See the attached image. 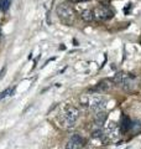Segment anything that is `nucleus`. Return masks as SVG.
<instances>
[{"label": "nucleus", "mask_w": 141, "mask_h": 149, "mask_svg": "<svg viewBox=\"0 0 141 149\" xmlns=\"http://www.w3.org/2000/svg\"><path fill=\"white\" fill-rule=\"evenodd\" d=\"M56 13L59 20L66 25H72L76 20V14H74L73 8L69 6L68 4H59L56 9Z\"/></svg>", "instance_id": "f257e3e1"}, {"label": "nucleus", "mask_w": 141, "mask_h": 149, "mask_svg": "<svg viewBox=\"0 0 141 149\" xmlns=\"http://www.w3.org/2000/svg\"><path fill=\"white\" fill-rule=\"evenodd\" d=\"M62 117H63L64 123L67 124L68 127H72V125L76 123V120L79 118V111L77 107L67 104V106H64L62 109Z\"/></svg>", "instance_id": "f03ea898"}, {"label": "nucleus", "mask_w": 141, "mask_h": 149, "mask_svg": "<svg viewBox=\"0 0 141 149\" xmlns=\"http://www.w3.org/2000/svg\"><path fill=\"white\" fill-rule=\"evenodd\" d=\"M105 106H106V100L104 97H102L99 95L88 96L87 107L89 109H92L94 112H99V111H104Z\"/></svg>", "instance_id": "7ed1b4c3"}, {"label": "nucleus", "mask_w": 141, "mask_h": 149, "mask_svg": "<svg viewBox=\"0 0 141 149\" xmlns=\"http://www.w3.org/2000/svg\"><path fill=\"white\" fill-rule=\"evenodd\" d=\"M104 133H105V136L108 138V141H114L115 142L121 136V129L119 128V125H118L115 122H109L106 124Z\"/></svg>", "instance_id": "20e7f679"}, {"label": "nucleus", "mask_w": 141, "mask_h": 149, "mask_svg": "<svg viewBox=\"0 0 141 149\" xmlns=\"http://www.w3.org/2000/svg\"><path fill=\"white\" fill-rule=\"evenodd\" d=\"M93 16H94V19H97V20L103 21V20H106V19H109V17L111 16V11H110L106 6L99 5V6L94 8V10H93Z\"/></svg>", "instance_id": "39448f33"}, {"label": "nucleus", "mask_w": 141, "mask_h": 149, "mask_svg": "<svg viewBox=\"0 0 141 149\" xmlns=\"http://www.w3.org/2000/svg\"><path fill=\"white\" fill-rule=\"evenodd\" d=\"M106 118H108V114L105 113L104 111H99V112H97V114L94 116V125L97 127V129L104 125Z\"/></svg>", "instance_id": "423d86ee"}, {"label": "nucleus", "mask_w": 141, "mask_h": 149, "mask_svg": "<svg viewBox=\"0 0 141 149\" xmlns=\"http://www.w3.org/2000/svg\"><path fill=\"white\" fill-rule=\"evenodd\" d=\"M129 74L130 73H125V72H118L115 76H114V82L116 83V85H119L121 86L123 83L126 81V78L129 77Z\"/></svg>", "instance_id": "0eeeda50"}, {"label": "nucleus", "mask_w": 141, "mask_h": 149, "mask_svg": "<svg viewBox=\"0 0 141 149\" xmlns=\"http://www.w3.org/2000/svg\"><path fill=\"white\" fill-rule=\"evenodd\" d=\"M133 128V123L131 120L128 118V117H123V123H121V132L123 133H126Z\"/></svg>", "instance_id": "6e6552de"}, {"label": "nucleus", "mask_w": 141, "mask_h": 149, "mask_svg": "<svg viewBox=\"0 0 141 149\" xmlns=\"http://www.w3.org/2000/svg\"><path fill=\"white\" fill-rule=\"evenodd\" d=\"M81 16H82V19H83V20L86 21V22H91V21H93V19H94V16H93V10L86 9V10L82 11Z\"/></svg>", "instance_id": "1a4fd4ad"}, {"label": "nucleus", "mask_w": 141, "mask_h": 149, "mask_svg": "<svg viewBox=\"0 0 141 149\" xmlns=\"http://www.w3.org/2000/svg\"><path fill=\"white\" fill-rule=\"evenodd\" d=\"M81 148H82V144L74 142V141H72V139L66 144V149H81Z\"/></svg>", "instance_id": "9d476101"}, {"label": "nucleus", "mask_w": 141, "mask_h": 149, "mask_svg": "<svg viewBox=\"0 0 141 149\" xmlns=\"http://www.w3.org/2000/svg\"><path fill=\"white\" fill-rule=\"evenodd\" d=\"M11 5V0H0V9L3 11H8Z\"/></svg>", "instance_id": "9b49d317"}, {"label": "nucleus", "mask_w": 141, "mask_h": 149, "mask_svg": "<svg viewBox=\"0 0 141 149\" xmlns=\"http://www.w3.org/2000/svg\"><path fill=\"white\" fill-rule=\"evenodd\" d=\"M12 93H14V88H6L5 91L0 92V101H1L3 98H5V97H8V96H12Z\"/></svg>", "instance_id": "f8f14e48"}, {"label": "nucleus", "mask_w": 141, "mask_h": 149, "mask_svg": "<svg viewBox=\"0 0 141 149\" xmlns=\"http://www.w3.org/2000/svg\"><path fill=\"white\" fill-rule=\"evenodd\" d=\"M72 141L77 142V143H79V144H82V146H83V138H82V137H79L78 134H74V136L72 137Z\"/></svg>", "instance_id": "ddd939ff"}, {"label": "nucleus", "mask_w": 141, "mask_h": 149, "mask_svg": "<svg viewBox=\"0 0 141 149\" xmlns=\"http://www.w3.org/2000/svg\"><path fill=\"white\" fill-rule=\"evenodd\" d=\"M98 87H99L102 91H106L108 88H109V87H108V83H106V82H102V83H99V86H98Z\"/></svg>", "instance_id": "4468645a"}, {"label": "nucleus", "mask_w": 141, "mask_h": 149, "mask_svg": "<svg viewBox=\"0 0 141 149\" xmlns=\"http://www.w3.org/2000/svg\"><path fill=\"white\" fill-rule=\"evenodd\" d=\"M5 72H6V67H3V68H1V71H0V78L4 76V73H5Z\"/></svg>", "instance_id": "2eb2a0df"}, {"label": "nucleus", "mask_w": 141, "mask_h": 149, "mask_svg": "<svg viewBox=\"0 0 141 149\" xmlns=\"http://www.w3.org/2000/svg\"><path fill=\"white\" fill-rule=\"evenodd\" d=\"M81 149H83V148H81Z\"/></svg>", "instance_id": "dca6fc26"}, {"label": "nucleus", "mask_w": 141, "mask_h": 149, "mask_svg": "<svg viewBox=\"0 0 141 149\" xmlns=\"http://www.w3.org/2000/svg\"><path fill=\"white\" fill-rule=\"evenodd\" d=\"M0 10H1V9H0Z\"/></svg>", "instance_id": "f3484780"}]
</instances>
